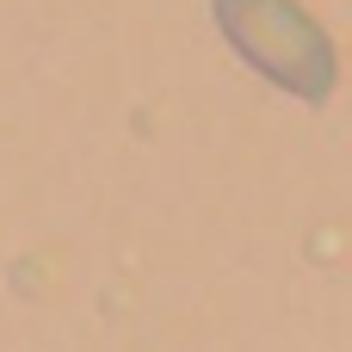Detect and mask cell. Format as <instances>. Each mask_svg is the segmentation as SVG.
<instances>
[{"mask_svg": "<svg viewBox=\"0 0 352 352\" xmlns=\"http://www.w3.org/2000/svg\"><path fill=\"white\" fill-rule=\"evenodd\" d=\"M217 31L229 37V50L272 87H285L303 105L334 99L340 87V50L328 37V25L303 6V0H210Z\"/></svg>", "mask_w": 352, "mask_h": 352, "instance_id": "6da1fadb", "label": "cell"}]
</instances>
